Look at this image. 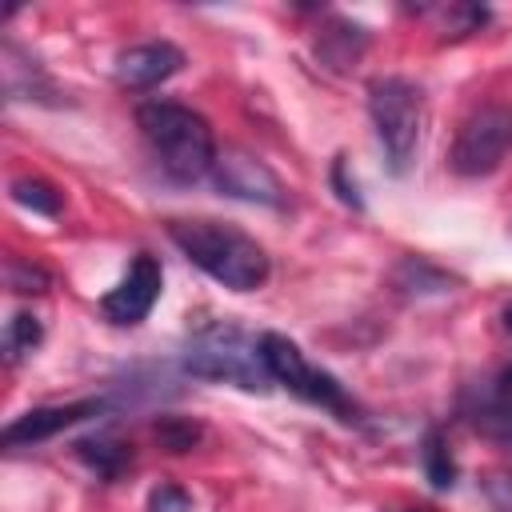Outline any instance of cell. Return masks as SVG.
I'll list each match as a JSON object with an SVG mask.
<instances>
[{
	"label": "cell",
	"instance_id": "obj_1",
	"mask_svg": "<svg viewBox=\"0 0 512 512\" xmlns=\"http://www.w3.org/2000/svg\"><path fill=\"white\" fill-rule=\"evenodd\" d=\"M168 240L204 276L232 292H256L272 272L268 252L248 232L220 220H168Z\"/></svg>",
	"mask_w": 512,
	"mask_h": 512
},
{
	"label": "cell",
	"instance_id": "obj_2",
	"mask_svg": "<svg viewBox=\"0 0 512 512\" xmlns=\"http://www.w3.org/2000/svg\"><path fill=\"white\" fill-rule=\"evenodd\" d=\"M136 128L144 132V140L152 144V152L160 156L164 172L176 184H196L204 176H212L216 168V136L212 124L192 112L188 104L176 100H144L136 104Z\"/></svg>",
	"mask_w": 512,
	"mask_h": 512
},
{
	"label": "cell",
	"instance_id": "obj_3",
	"mask_svg": "<svg viewBox=\"0 0 512 512\" xmlns=\"http://www.w3.org/2000/svg\"><path fill=\"white\" fill-rule=\"evenodd\" d=\"M180 368L196 380H212V384H236L244 392H268L272 388V372L264 364L260 352V336H248L236 324H208L200 328L184 356Z\"/></svg>",
	"mask_w": 512,
	"mask_h": 512
},
{
	"label": "cell",
	"instance_id": "obj_4",
	"mask_svg": "<svg viewBox=\"0 0 512 512\" xmlns=\"http://www.w3.org/2000/svg\"><path fill=\"white\" fill-rule=\"evenodd\" d=\"M368 116H372L376 140L384 148L388 172L404 176L416 156V144H420V116H424L420 88L404 76H376L368 84Z\"/></svg>",
	"mask_w": 512,
	"mask_h": 512
},
{
	"label": "cell",
	"instance_id": "obj_5",
	"mask_svg": "<svg viewBox=\"0 0 512 512\" xmlns=\"http://www.w3.org/2000/svg\"><path fill=\"white\" fill-rule=\"evenodd\" d=\"M260 352H264V364H268V372H272V384H284L292 396H300L304 404H316V408L332 412V416L344 420V424H364V412H360V404L348 396V388H344L332 372L316 368L288 336H280V332H260Z\"/></svg>",
	"mask_w": 512,
	"mask_h": 512
},
{
	"label": "cell",
	"instance_id": "obj_6",
	"mask_svg": "<svg viewBox=\"0 0 512 512\" xmlns=\"http://www.w3.org/2000/svg\"><path fill=\"white\" fill-rule=\"evenodd\" d=\"M508 152H512V104H480L456 128L448 168L456 176L476 180V176L496 172Z\"/></svg>",
	"mask_w": 512,
	"mask_h": 512
},
{
	"label": "cell",
	"instance_id": "obj_7",
	"mask_svg": "<svg viewBox=\"0 0 512 512\" xmlns=\"http://www.w3.org/2000/svg\"><path fill=\"white\" fill-rule=\"evenodd\" d=\"M460 416L484 440L512 448V364L496 368L488 380H476L460 392Z\"/></svg>",
	"mask_w": 512,
	"mask_h": 512
},
{
	"label": "cell",
	"instance_id": "obj_8",
	"mask_svg": "<svg viewBox=\"0 0 512 512\" xmlns=\"http://www.w3.org/2000/svg\"><path fill=\"white\" fill-rule=\"evenodd\" d=\"M160 284H164V272H160V260L152 252H136L128 272L120 276L116 288H108L100 296V312L108 324H120V328H132L140 324L152 304L160 300Z\"/></svg>",
	"mask_w": 512,
	"mask_h": 512
},
{
	"label": "cell",
	"instance_id": "obj_9",
	"mask_svg": "<svg viewBox=\"0 0 512 512\" xmlns=\"http://www.w3.org/2000/svg\"><path fill=\"white\" fill-rule=\"evenodd\" d=\"M100 412H108L104 396H88V400H72V404H40V408L20 412L12 424H4L0 444L4 448H32V444H44L56 432H64L72 424H84V420H92Z\"/></svg>",
	"mask_w": 512,
	"mask_h": 512
},
{
	"label": "cell",
	"instance_id": "obj_10",
	"mask_svg": "<svg viewBox=\"0 0 512 512\" xmlns=\"http://www.w3.org/2000/svg\"><path fill=\"white\" fill-rule=\"evenodd\" d=\"M216 188L224 196H236V200H252V204H268V208H284V184L272 176L268 164H260L256 156L248 152H220L216 156Z\"/></svg>",
	"mask_w": 512,
	"mask_h": 512
},
{
	"label": "cell",
	"instance_id": "obj_11",
	"mask_svg": "<svg viewBox=\"0 0 512 512\" xmlns=\"http://www.w3.org/2000/svg\"><path fill=\"white\" fill-rule=\"evenodd\" d=\"M184 68V52L172 44V40H148V44H132L116 56V84L120 88H132V92H144V88H156L164 84L168 76H176Z\"/></svg>",
	"mask_w": 512,
	"mask_h": 512
},
{
	"label": "cell",
	"instance_id": "obj_12",
	"mask_svg": "<svg viewBox=\"0 0 512 512\" xmlns=\"http://www.w3.org/2000/svg\"><path fill=\"white\" fill-rule=\"evenodd\" d=\"M72 448H76V456H80L100 480H120V476L132 468V444H124V440L112 436V432L80 436Z\"/></svg>",
	"mask_w": 512,
	"mask_h": 512
},
{
	"label": "cell",
	"instance_id": "obj_13",
	"mask_svg": "<svg viewBox=\"0 0 512 512\" xmlns=\"http://www.w3.org/2000/svg\"><path fill=\"white\" fill-rule=\"evenodd\" d=\"M364 48H368V32L360 24H348V20H328V28L316 36V56L336 72L356 64Z\"/></svg>",
	"mask_w": 512,
	"mask_h": 512
},
{
	"label": "cell",
	"instance_id": "obj_14",
	"mask_svg": "<svg viewBox=\"0 0 512 512\" xmlns=\"http://www.w3.org/2000/svg\"><path fill=\"white\" fill-rule=\"evenodd\" d=\"M420 464H424V476L436 492H448L456 484V460L448 452V440L440 428H428L424 432V444H420Z\"/></svg>",
	"mask_w": 512,
	"mask_h": 512
},
{
	"label": "cell",
	"instance_id": "obj_15",
	"mask_svg": "<svg viewBox=\"0 0 512 512\" xmlns=\"http://www.w3.org/2000/svg\"><path fill=\"white\" fill-rule=\"evenodd\" d=\"M44 340V324L36 312H16L8 324H4V364H20L24 356H32Z\"/></svg>",
	"mask_w": 512,
	"mask_h": 512
},
{
	"label": "cell",
	"instance_id": "obj_16",
	"mask_svg": "<svg viewBox=\"0 0 512 512\" xmlns=\"http://www.w3.org/2000/svg\"><path fill=\"white\" fill-rule=\"evenodd\" d=\"M8 196L20 208H32L36 216H60V208H64V196L48 180H36V176H16L8 184Z\"/></svg>",
	"mask_w": 512,
	"mask_h": 512
},
{
	"label": "cell",
	"instance_id": "obj_17",
	"mask_svg": "<svg viewBox=\"0 0 512 512\" xmlns=\"http://www.w3.org/2000/svg\"><path fill=\"white\" fill-rule=\"evenodd\" d=\"M200 424L196 420H184V416H160L156 420V440H160V448H168V452H192L196 444H200Z\"/></svg>",
	"mask_w": 512,
	"mask_h": 512
},
{
	"label": "cell",
	"instance_id": "obj_18",
	"mask_svg": "<svg viewBox=\"0 0 512 512\" xmlns=\"http://www.w3.org/2000/svg\"><path fill=\"white\" fill-rule=\"evenodd\" d=\"M52 276L32 264V260H20V256H8V288L20 292V296H36V292H48Z\"/></svg>",
	"mask_w": 512,
	"mask_h": 512
},
{
	"label": "cell",
	"instance_id": "obj_19",
	"mask_svg": "<svg viewBox=\"0 0 512 512\" xmlns=\"http://www.w3.org/2000/svg\"><path fill=\"white\" fill-rule=\"evenodd\" d=\"M328 184H332V192L340 196V204H348V208H364V196H360V188H356V180H348V156H332V172H328Z\"/></svg>",
	"mask_w": 512,
	"mask_h": 512
},
{
	"label": "cell",
	"instance_id": "obj_20",
	"mask_svg": "<svg viewBox=\"0 0 512 512\" xmlns=\"http://www.w3.org/2000/svg\"><path fill=\"white\" fill-rule=\"evenodd\" d=\"M148 512H192V496L180 484H156L148 492Z\"/></svg>",
	"mask_w": 512,
	"mask_h": 512
},
{
	"label": "cell",
	"instance_id": "obj_21",
	"mask_svg": "<svg viewBox=\"0 0 512 512\" xmlns=\"http://www.w3.org/2000/svg\"><path fill=\"white\" fill-rule=\"evenodd\" d=\"M504 328L512 332V300H508V308H504Z\"/></svg>",
	"mask_w": 512,
	"mask_h": 512
}]
</instances>
